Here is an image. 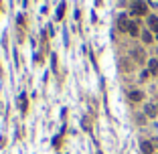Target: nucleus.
Returning a JSON list of instances; mask_svg holds the SVG:
<instances>
[{
	"instance_id": "14",
	"label": "nucleus",
	"mask_w": 158,
	"mask_h": 154,
	"mask_svg": "<svg viewBox=\"0 0 158 154\" xmlns=\"http://www.w3.org/2000/svg\"><path fill=\"white\" fill-rule=\"evenodd\" d=\"M148 4L154 6V8H158V0H148Z\"/></svg>"
},
{
	"instance_id": "4",
	"label": "nucleus",
	"mask_w": 158,
	"mask_h": 154,
	"mask_svg": "<svg viewBox=\"0 0 158 154\" xmlns=\"http://www.w3.org/2000/svg\"><path fill=\"white\" fill-rule=\"evenodd\" d=\"M130 24H132V22H130L126 16H120V20H118V29H120L122 33H128V30H130Z\"/></svg>"
},
{
	"instance_id": "2",
	"label": "nucleus",
	"mask_w": 158,
	"mask_h": 154,
	"mask_svg": "<svg viewBox=\"0 0 158 154\" xmlns=\"http://www.w3.org/2000/svg\"><path fill=\"white\" fill-rule=\"evenodd\" d=\"M132 59H134L136 63H144V61H146V53H144V49L134 47V49H132Z\"/></svg>"
},
{
	"instance_id": "5",
	"label": "nucleus",
	"mask_w": 158,
	"mask_h": 154,
	"mask_svg": "<svg viewBox=\"0 0 158 154\" xmlns=\"http://www.w3.org/2000/svg\"><path fill=\"white\" fill-rule=\"evenodd\" d=\"M144 114L154 118V116H156V106H154V103H146V106H144Z\"/></svg>"
},
{
	"instance_id": "7",
	"label": "nucleus",
	"mask_w": 158,
	"mask_h": 154,
	"mask_svg": "<svg viewBox=\"0 0 158 154\" xmlns=\"http://www.w3.org/2000/svg\"><path fill=\"white\" fill-rule=\"evenodd\" d=\"M130 99H132V101H142L144 93L142 91H130Z\"/></svg>"
},
{
	"instance_id": "10",
	"label": "nucleus",
	"mask_w": 158,
	"mask_h": 154,
	"mask_svg": "<svg viewBox=\"0 0 158 154\" xmlns=\"http://www.w3.org/2000/svg\"><path fill=\"white\" fill-rule=\"evenodd\" d=\"M18 106H20V110H26V95H24V93H20L18 95Z\"/></svg>"
},
{
	"instance_id": "6",
	"label": "nucleus",
	"mask_w": 158,
	"mask_h": 154,
	"mask_svg": "<svg viewBox=\"0 0 158 154\" xmlns=\"http://www.w3.org/2000/svg\"><path fill=\"white\" fill-rule=\"evenodd\" d=\"M148 71L150 73H158V59H150L148 61Z\"/></svg>"
},
{
	"instance_id": "3",
	"label": "nucleus",
	"mask_w": 158,
	"mask_h": 154,
	"mask_svg": "<svg viewBox=\"0 0 158 154\" xmlns=\"http://www.w3.org/2000/svg\"><path fill=\"white\" fill-rule=\"evenodd\" d=\"M140 150L144 154H154V144L148 142V140H144V142H140Z\"/></svg>"
},
{
	"instance_id": "13",
	"label": "nucleus",
	"mask_w": 158,
	"mask_h": 154,
	"mask_svg": "<svg viewBox=\"0 0 158 154\" xmlns=\"http://www.w3.org/2000/svg\"><path fill=\"white\" fill-rule=\"evenodd\" d=\"M122 69H124V71H130V61H122Z\"/></svg>"
},
{
	"instance_id": "11",
	"label": "nucleus",
	"mask_w": 158,
	"mask_h": 154,
	"mask_svg": "<svg viewBox=\"0 0 158 154\" xmlns=\"http://www.w3.org/2000/svg\"><path fill=\"white\" fill-rule=\"evenodd\" d=\"M140 37H142V41H144V43H152V34H150L148 30H144V33L140 34Z\"/></svg>"
},
{
	"instance_id": "12",
	"label": "nucleus",
	"mask_w": 158,
	"mask_h": 154,
	"mask_svg": "<svg viewBox=\"0 0 158 154\" xmlns=\"http://www.w3.org/2000/svg\"><path fill=\"white\" fill-rule=\"evenodd\" d=\"M63 14H65V4H59V8H57V20H61L63 18Z\"/></svg>"
},
{
	"instance_id": "9",
	"label": "nucleus",
	"mask_w": 158,
	"mask_h": 154,
	"mask_svg": "<svg viewBox=\"0 0 158 154\" xmlns=\"http://www.w3.org/2000/svg\"><path fill=\"white\" fill-rule=\"evenodd\" d=\"M128 33L132 34V37H140V34H142V33H140V29H138V24H136V22H132V24H130V30H128Z\"/></svg>"
},
{
	"instance_id": "1",
	"label": "nucleus",
	"mask_w": 158,
	"mask_h": 154,
	"mask_svg": "<svg viewBox=\"0 0 158 154\" xmlns=\"http://www.w3.org/2000/svg\"><path fill=\"white\" fill-rule=\"evenodd\" d=\"M146 12H148V4H146V2H142V0H136L134 4H132V14L142 16V14H146Z\"/></svg>"
},
{
	"instance_id": "15",
	"label": "nucleus",
	"mask_w": 158,
	"mask_h": 154,
	"mask_svg": "<svg viewBox=\"0 0 158 154\" xmlns=\"http://www.w3.org/2000/svg\"><path fill=\"white\" fill-rule=\"evenodd\" d=\"M150 142H152V144H154V146H156V148H158V138H154V140H150Z\"/></svg>"
},
{
	"instance_id": "16",
	"label": "nucleus",
	"mask_w": 158,
	"mask_h": 154,
	"mask_svg": "<svg viewBox=\"0 0 158 154\" xmlns=\"http://www.w3.org/2000/svg\"><path fill=\"white\" fill-rule=\"evenodd\" d=\"M156 37H158V30H156Z\"/></svg>"
},
{
	"instance_id": "8",
	"label": "nucleus",
	"mask_w": 158,
	"mask_h": 154,
	"mask_svg": "<svg viewBox=\"0 0 158 154\" xmlns=\"http://www.w3.org/2000/svg\"><path fill=\"white\" fill-rule=\"evenodd\" d=\"M148 26L152 30H158V16H148Z\"/></svg>"
}]
</instances>
